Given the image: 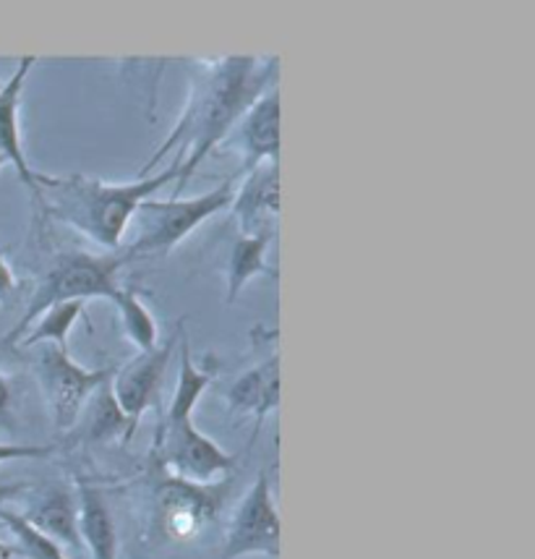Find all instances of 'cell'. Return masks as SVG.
Masks as SVG:
<instances>
[{
    "label": "cell",
    "instance_id": "obj_17",
    "mask_svg": "<svg viewBox=\"0 0 535 559\" xmlns=\"http://www.w3.org/2000/svg\"><path fill=\"white\" fill-rule=\"evenodd\" d=\"M274 236H277V233H259V236H238L236 241H233L225 272L227 304H236L238 296L246 290V285H249L253 277L272 272L266 270V251H270Z\"/></svg>",
    "mask_w": 535,
    "mask_h": 559
},
{
    "label": "cell",
    "instance_id": "obj_26",
    "mask_svg": "<svg viewBox=\"0 0 535 559\" xmlns=\"http://www.w3.org/2000/svg\"><path fill=\"white\" fill-rule=\"evenodd\" d=\"M3 165H9V163H5V157H3V155H0V168H3Z\"/></svg>",
    "mask_w": 535,
    "mask_h": 559
},
{
    "label": "cell",
    "instance_id": "obj_5",
    "mask_svg": "<svg viewBox=\"0 0 535 559\" xmlns=\"http://www.w3.org/2000/svg\"><path fill=\"white\" fill-rule=\"evenodd\" d=\"M37 379L56 429L71 431L79 424L84 405L112 377V369H86L71 358L69 348L43 345L37 358Z\"/></svg>",
    "mask_w": 535,
    "mask_h": 559
},
{
    "label": "cell",
    "instance_id": "obj_24",
    "mask_svg": "<svg viewBox=\"0 0 535 559\" xmlns=\"http://www.w3.org/2000/svg\"><path fill=\"white\" fill-rule=\"evenodd\" d=\"M11 403H13L11 382L9 377L0 371V426H3V429H11Z\"/></svg>",
    "mask_w": 535,
    "mask_h": 559
},
{
    "label": "cell",
    "instance_id": "obj_21",
    "mask_svg": "<svg viewBox=\"0 0 535 559\" xmlns=\"http://www.w3.org/2000/svg\"><path fill=\"white\" fill-rule=\"evenodd\" d=\"M0 523L9 528L13 536V549H16V557L22 555L26 559H69L63 547L58 542H52L50 536H45L43 531H37L22 512L0 508Z\"/></svg>",
    "mask_w": 535,
    "mask_h": 559
},
{
    "label": "cell",
    "instance_id": "obj_7",
    "mask_svg": "<svg viewBox=\"0 0 535 559\" xmlns=\"http://www.w3.org/2000/svg\"><path fill=\"white\" fill-rule=\"evenodd\" d=\"M280 523L277 504H274L270 474L262 471L246 491L238 508L233 510L230 523H227L223 559H243V557H280Z\"/></svg>",
    "mask_w": 535,
    "mask_h": 559
},
{
    "label": "cell",
    "instance_id": "obj_13",
    "mask_svg": "<svg viewBox=\"0 0 535 559\" xmlns=\"http://www.w3.org/2000/svg\"><path fill=\"white\" fill-rule=\"evenodd\" d=\"M280 353L264 358L249 371L236 377L227 390V405L233 414L251 416L257 426L280 405Z\"/></svg>",
    "mask_w": 535,
    "mask_h": 559
},
{
    "label": "cell",
    "instance_id": "obj_2",
    "mask_svg": "<svg viewBox=\"0 0 535 559\" xmlns=\"http://www.w3.org/2000/svg\"><path fill=\"white\" fill-rule=\"evenodd\" d=\"M178 170L180 163L173 159L167 170L131 183H107L99 178L84 176V173H71V176L37 173V186L39 194H43L39 215L58 219V223L82 233L90 241L103 246V249L116 251L131 228L139 204L155 197L165 186L178 181Z\"/></svg>",
    "mask_w": 535,
    "mask_h": 559
},
{
    "label": "cell",
    "instance_id": "obj_4",
    "mask_svg": "<svg viewBox=\"0 0 535 559\" xmlns=\"http://www.w3.org/2000/svg\"><path fill=\"white\" fill-rule=\"evenodd\" d=\"M238 178H227L223 186L199 197H173V199H146L139 204L131 225L136 230L133 243L123 251L129 259L170 254L193 230L202 228L206 219L230 210L236 197Z\"/></svg>",
    "mask_w": 535,
    "mask_h": 559
},
{
    "label": "cell",
    "instance_id": "obj_1",
    "mask_svg": "<svg viewBox=\"0 0 535 559\" xmlns=\"http://www.w3.org/2000/svg\"><path fill=\"white\" fill-rule=\"evenodd\" d=\"M280 58H253V56H225L217 61H204L197 66L191 79V95L186 103L180 121L170 136L157 146L155 155L144 165L142 178L152 176L159 159L176 152L180 163L178 191L191 181L199 165L225 142L233 126L240 121L246 110L277 84Z\"/></svg>",
    "mask_w": 535,
    "mask_h": 559
},
{
    "label": "cell",
    "instance_id": "obj_11",
    "mask_svg": "<svg viewBox=\"0 0 535 559\" xmlns=\"http://www.w3.org/2000/svg\"><path fill=\"white\" fill-rule=\"evenodd\" d=\"M35 63V56H24L22 61L16 63V71L11 73L9 82L0 84V155L5 157V163L13 165V170L19 173V181L26 186L35 207L43 212V194H39L37 186V170L29 168V159H26L22 142V129H19V108H22L24 84Z\"/></svg>",
    "mask_w": 535,
    "mask_h": 559
},
{
    "label": "cell",
    "instance_id": "obj_6",
    "mask_svg": "<svg viewBox=\"0 0 535 559\" xmlns=\"http://www.w3.org/2000/svg\"><path fill=\"white\" fill-rule=\"evenodd\" d=\"M155 455L167 476L189 484H219L236 465V455L206 437L193 418L173 426H157Z\"/></svg>",
    "mask_w": 535,
    "mask_h": 559
},
{
    "label": "cell",
    "instance_id": "obj_20",
    "mask_svg": "<svg viewBox=\"0 0 535 559\" xmlns=\"http://www.w3.org/2000/svg\"><path fill=\"white\" fill-rule=\"evenodd\" d=\"M84 314V301L58 304L45 311L43 317L32 324L29 332L19 341V348H35V345H58V348H69V332L76 319Z\"/></svg>",
    "mask_w": 535,
    "mask_h": 559
},
{
    "label": "cell",
    "instance_id": "obj_10",
    "mask_svg": "<svg viewBox=\"0 0 535 559\" xmlns=\"http://www.w3.org/2000/svg\"><path fill=\"white\" fill-rule=\"evenodd\" d=\"M227 150L238 152L240 168L236 178L246 176L259 165H280V86L266 90L249 110L240 116L223 142Z\"/></svg>",
    "mask_w": 535,
    "mask_h": 559
},
{
    "label": "cell",
    "instance_id": "obj_8",
    "mask_svg": "<svg viewBox=\"0 0 535 559\" xmlns=\"http://www.w3.org/2000/svg\"><path fill=\"white\" fill-rule=\"evenodd\" d=\"M227 489V478L219 484H189L165 476L157 487V528L170 542H193L214 521Z\"/></svg>",
    "mask_w": 535,
    "mask_h": 559
},
{
    "label": "cell",
    "instance_id": "obj_16",
    "mask_svg": "<svg viewBox=\"0 0 535 559\" xmlns=\"http://www.w3.org/2000/svg\"><path fill=\"white\" fill-rule=\"evenodd\" d=\"M178 341H180V371H178V384L173 392V401L167 405L163 421L159 426H173L180 421H189L193 418L199 401L204 397V392L210 390L214 377L206 369H199L193 364V353L189 345V335H186V324L178 322Z\"/></svg>",
    "mask_w": 535,
    "mask_h": 559
},
{
    "label": "cell",
    "instance_id": "obj_15",
    "mask_svg": "<svg viewBox=\"0 0 535 559\" xmlns=\"http://www.w3.org/2000/svg\"><path fill=\"white\" fill-rule=\"evenodd\" d=\"M22 515L35 525L37 531H43L45 536H50L52 542H58L60 547L69 549H84L82 536H79V510H76V495L66 487H50L43 495L35 497L32 508L22 512Z\"/></svg>",
    "mask_w": 535,
    "mask_h": 559
},
{
    "label": "cell",
    "instance_id": "obj_12",
    "mask_svg": "<svg viewBox=\"0 0 535 559\" xmlns=\"http://www.w3.org/2000/svg\"><path fill=\"white\" fill-rule=\"evenodd\" d=\"M230 210L240 225V236L277 233L280 165L266 163L240 176Z\"/></svg>",
    "mask_w": 535,
    "mask_h": 559
},
{
    "label": "cell",
    "instance_id": "obj_25",
    "mask_svg": "<svg viewBox=\"0 0 535 559\" xmlns=\"http://www.w3.org/2000/svg\"><path fill=\"white\" fill-rule=\"evenodd\" d=\"M13 557H16V549H13L11 544L0 542V559H13Z\"/></svg>",
    "mask_w": 535,
    "mask_h": 559
},
{
    "label": "cell",
    "instance_id": "obj_3",
    "mask_svg": "<svg viewBox=\"0 0 535 559\" xmlns=\"http://www.w3.org/2000/svg\"><path fill=\"white\" fill-rule=\"evenodd\" d=\"M126 254H86V251H66L48 264L32 290L24 317L16 328L0 337V348H16L19 341L29 332L45 311L58 304L86 301V298H107L116 290L120 270L126 267Z\"/></svg>",
    "mask_w": 535,
    "mask_h": 559
},
{
    "label": "cell",
    "instance_id": "obj_18",
    "mask_svg": "<svg viewBox=\"0 0 535 559\" xmlns=\"http://www.w3.org/2000/svg\"><path fill=\"white\" fill-rule=\"evenodd\" d=\"M107 301L118 309L120 328H123L126 337L136 345L139 353H146L159 345V330L155 317H152L150 306L139 296L136 288L131 285H116V290L107 296Z\"/></svg>",
    "mask_w": 535,
    "mask_h": 559
},
{
    "label": "cell",
    "instance_id": "obj_14",
    "mask_svg": "<svg viewBox=\"0 0 535 559\" xmlns=\"http://www.w3.org/2000/svg\"><path fill=\"white\" fill-rule=\"evenodd\" d=\"M73 495H76L82 547L90 551L92 559H118V525L107 508L103 489L79 478Z\"/></svg>",
    "mask_w": 535,
    "mask_h": 559
},
{
    "label": "cell",
    "instance_id": "obj_19",
    "mask_svg": "<svg viewBox=\"0 0 535 559\" xmlns=\"http://www.w3.org/2000/svg\"><path fill=\"white\" fill-rule=\"evenodd\" d=\"M82 418H84L86 439H92V442H110V439L133 437L129 418H126L123 411H120L116 395H112L110 390V379H107L103 388L90 397V403L84 405L79 421H82Z\"/></svg>",
    "mask_w": 535,
    "mask_h": 559
},
{
    "label": "cell",
    "instance_id": "obj_23",
    "mask_svg": "<svg viewBox=\"0 0 535 559\" xmlns=\"http://www.w3.org/2000/svg\"><path fill=\"white\" fill-rule=\"evenodd\" d=\"M16 290H19L16 272H13L9 259H5V251H0V306L11 304V298L16 296Z\"/></svg>",
    "mask_w": 535,
    "mask_h": 559
},
{
    "label": "cell",
    "instance_id": "obj_22",
    "mask_svg": "<svg viewBox=\"0 0 535 559\" xmlns=\"http://www.w3.org/2000/svg\"><path fill=\"white\" fill-rule=\"evenodd\" d=\"M56 450L52 444H16V442H0V465L13 461H37V457H48Z\"/></svg>",
    "mask_w": 535,
    "mask_h": 559
},
{
    "label": "cell",
    "instance_id": "obj_9",
    "mask_svg": "<svg viewBox=\"0 0 535 559\" xmlns=\"http://www.w3.org/2000/svg\"><path fill=\"white\" fill-rule=\"evenodd\" d=\"M176 343L178 335L170 337V341L163 345H157V348L139 353V356L131 358L123 369L112 371L110 390L112 395H116L120 411L129 418L133 431H136L142 418L150 414L159 401V392H163V382Z\"/></svg>",
    "mask_w": 535,
    "mask_h": 559
}]
</instances>
